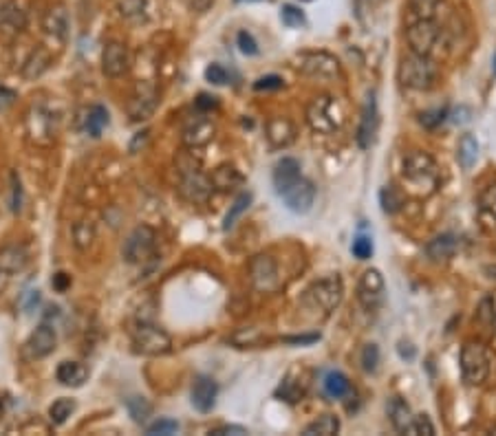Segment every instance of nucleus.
<instances>
[{
	"mask_svg": "<svg viewBox=\"0 0 496 436\" xmlns=\"http://www.w3.org/2000/svg\"><path fill=\"white\" fill-rule=\"evenodd\" d=\"M397 80L401 82V86L410 90H428L437 80V66L430 56H419L410 51L399 60Z\"/></svg>",
	"mask_w": 496,
	"mask_h": 436,
	"instance_id": "f257e3e1",
	"label": "nucleus"
},
{
	"mask_svg": "<svg viewBox=\"0 0 496 436\" xmlns=\"http://www.w3.org/2000/svg\"><path fill=\"white\" fill-rule=\"evenodd\" d=\"M461 377L467 385H481L487 381L492 370V359L483 344L479 342H465L459 355Z\"/></svg>",
	"mask_w": 496,
	"mask_h": 436,
	"instance_id": "f03ea898",
	"label": "nucleus"
},
{
	"mask_svg": "<svg viewBox=\"0 0 496 436\" xmlns=\"http://www.w3.org/2000/svg\"><path fill=\"white\" fill-rule=\"evenodd\" d=\"M306 121L314 133L318 135H334L342 126V113L334 97L329 95H318L306 106Z\"/></svg>",
	"mask_w": 496,
	"mask_h": 436,
	"instance_id": "7ed1b4c3",
	"label": "nucleus"
},
{
	"mask_svg": "<svg viewBox=\"0 0 496 436\" xmlns=\"http://www.w3.org/2000/svg\"><path fill=\"white\" fill-rule=\"evenodd\" d=\"M401 175L419 194H423V187H430V192L437 187V163L423 150H410L404 157V172Z\"/></svg>",
	"mask_w": 496,
	"mask_h": 436,
	"instance_id": "20e7f679",
	"label": "nucleus"
},
{
	"mask_svg": "<svg viewBox=\"0 0 496 436\" xmlns=\"http://www.w3.org/2000/svg\"><path fill=\"white\" fill-rule=\"evenodd\" d=\"M133 339V348L139 355H146V357H159V355H168L172 351V337L165 333L163 328L148 324V322H141L133 328L130 333Z\"/></svg>",
	"mask_w": 496,
	"mask_h": 436,
	"instance_id": "39448f33",
	"label": "nucleus"
},
{
	"mask_svg": "<svg viewBox=\"0 0 496 436\" xmlns=\"http://www.w3.org/2000/svg\"><path fill=\"white\" fill-rule=\"evenodd\" d=\"M155 247H157V232L148 225H139L128 234L122 256L128 264H141L155 254Z\"/></svg>",
	"mask_w": 496,
	"mask_h": 436,
	"instance_id": "423d86ee",
	"label": "nucleus"
},
{
	"mask_svg": "<svg viewBox=\"0 0 496 436\" xmlns=\"http://www.w3.org/2000/svg\"><path fill=\"white\" fill-rule=\"evenodd\" d=\"M306 298H309L318 308L322 311H334L340 306L344 298V282L340 274H329L311 284V289L306 291Z\"/></svg>",
	"mask_w": 496,
	"mask_h": 436,
	"instance_id": "0eeeda50",
	"label": "nucleus"
},
{
	"mask_svg": "<svg viewBox=\"0 0 496 436\" xmlns=\"http://www.w3.org/2000/svg\"><path fill=\"white\" fill-rule=\"evenodd\" d=\"M441 38V27L435 20H415L406 29V40L413 53L430 56Z\"/></svg>",
	"mask_w": 496,
	"mask_h": 436,
	"instance_id": "6e6552de",
	"label": "nucleus"
},
{
	"mask_svg": "<svg viewBox=\"0 0 496 436\" xmlns=\"http://www.w3.org/2000/svg\"><path fill=\"white\" fill-rule=\"evenodd\" d=\"M386 298V282L377 269H366L358 282V300L366 311H377Z\"/></svg>",
	"mask_w": 496,
	"mask_h": 436,
	"instance_id": "1a4fd4ad",
	"label": "nucleus"
},
{
	"mask_svg": "<svg viewBox=\"0 0 496 436\" xmlns=\"http://www.w3.org/2000/svg\"><path fill=\"white\" fill-rule=\"evenodd\" d=\"M298 68L304 76L316 78V80H336L340 78V62L336 56L326 51H316V53H304L300 58Z\"/></svg>",
	"mask_w": 496,
	"mask_h": 436,
	"instance_id": "9d476101",
	"label": "nucleus"
},
{
	"mask_svg": "<svg viewBox=\"0 0 496 436\" xmlns=\"http://www.w3.org/2000/svg\"><path fill=\"white\" fill-rule=\"evenodd\" d=\"M58 346V335H56V328L51 324H40L31 335L29 339L25 342V346H22V355H25V359L29 361H36V359H44L49 357Z\"/></svg>",
	"mask_w": 496,
	"mask_h": 436,
	"instance_id": "9b49d317",
	"label": "nucleus"
},
{
	"mask_svg": "<svg viewBox=\"0 0 496 436\" xmlns=\"http://www.w3.org/2000/svg\"><path fill=\"white\" fill-rule=\"evenodd\" d=\"M280 199L285 201V207L294 214H306L311 212L316 203V185L306 179H298L294 185H289L285 192L280 194Z\"/></svg>",
	"mask_w": 496,
	"mask_h": 436,
	"instance_id": "f8f14e48",
	"label": "nucleus"
},
{
	"mask_svg": "<svg viewBox=\"0 0 496 436\" xmlns=\"http://www.w3.org/2000/svg\"><path fill=\"white\" fill-rule=\"evenodd\" d=\"M159 104V93L157 86L153 82H141L137 84L133 97H130V104H128V117L130 121H144L148 119L155 108Z\"/></svg>",
	"mask_w": 496,
	"mask_h": 436,
	"instance_id": "ddd939ff",
	"label": "nucleus"
},
{
	"mask_svg": "<svg viewBox=\"0 0 496 436\" xmlns=\"http://www.w3.org/2000/svg\"><path fill=\"white\" fill-rule=\"evenodd\" d=\"M249 276H252V284L258 291H265V294L274 291L278 286V282H280V278H278V264L267 254H258V256L252 258V262H249Z\"/></svg>",
	"mask_w": 496,
	"mask_h": 436,
	"instance_id": "4468645a",
	"label": "nucleus"
},
{
	"mask_svg": "<svg viewBox=\"0 0 496 436\" xmlns=\"http://www.w3.org/2000/svg\"><path fill=\"white\" fill-rule=\"evenodd\" d=\"M130 68V53L126 44L110 40L102 48V71L106 78H122Z\"/></svg>",
	"mask_w": 496,
	"mask_h": 436,
	"instance_id": "2eb2a0df",
	"label": "nucleus"
},
{
	"mask_svg": "<svg viewBox=\"0 0 496 436\" xmlns=\"http://www.w3.org/2000/svg\"><path fill=\"white\" fill-rule=\"evenodd\" d=\"M212 181L207 175L199 170H190V172H183L181 175V183H179V192L185 201L190 203H205L212 197Z\"/></svg>",
	"mask_w": 496,
	"mask_h": 436,
	"instance_id": "dca6fc26",
	"label": "nucleus"
},
{
	"mask_svg": "<svg viewBox=\"0 0 496 436\" xmlns=\"http://www.w3.org/2000/svg\"><path fill=\"white\" fill-rule=\"evenodd\" d=\"M377 130H380V110H377V100L375 93L366 97V104L362 108V119H360V128H358V143L360 148H371L377 139Z\"/></svg>",
	"mask_w": 496,
	"mask_h": 436,
	"instance_id": "f3484780",
	"label": "nucleus"
},
{
	"mask_svg": "<svg viewBox=\"0 0 496 436\" xmlns=\"http://www.w3.org/2000/svg\"><path fill=\"white\" fill-rule=\"evenodd\" d=\"M217 397H219V385L217 381L207 377V375H199L192 383V390H190V401L195 405V410L199 412H210L212 408H215L217 403Z\"/></svg>",
	"mask_w": 496,
	"mask_h": 436,
	"instance_id": "a211bd4d",
	"label": "nucleus"
},
{
	"mask_svg": "<svg viewBox=\"0 0 496 436\" xmlns=\"http://www.w3.org/2000/svg\"><path fill=\"white\" fill-rule=\"evenodd\" d=\"M212 139H215V124H212V121L207 117H203V115L190 119V121H187V126L183 128V143L190 150L201 148V145L210 143Z\"/></svg>",
	"mask_w": 496,
	"mask_h": 436,
	"instance_id": "6ab92c4d",
	"label": "nucleus"
},
{
	"mask_svg": "<svg viewBox=\"0 0 496 436\" xmlns=\"http://www.w3.org/2000/svg\"><path fill=\"white\" fill-rule=\"evenodd\" d=\"M477 218L483 232H496V183L485 185L479 194Z\"/></svg>",
	"mask_w": 496,
	"mask_h": 436,
	"instance_id": "aec40b11",
	"label": "nucleus"
},
{
	"mask_svg": "<svg viewBox=\"0 0 496 436\" xmlns=\"http://www.w3.org/2000/svg\"><path fill=\"white\" fill-rule=\"evenodd\" d=\"M459 251V238L455 234H441V236H435L428 245H426V256L430 262H448L453 260L455 254Z\"/></svg>",
	"mask_w": 496,
	"mask_h": 436,
	"instance_id": "412c9836",
	"label": "nucleus"
},
{
	"mask_svg": "<svg viewBox=\"0 0 496 436\" xmlns=\"http://www.w3.org/2000/svg\"><path fill=\"white\" fill-rule=\"evenodd\" d=\"M298 179H300V163H298V159H294V157H282V159L276 163L274 177H272L274 190H276L278 197H280V194L285 192L289 185H294Z\"/></svg>",
	"mask_w": 496,
	"mask_h": 436,
	"instance_id": "4be33fe9",
	"label": "nucleus"
},
{
	"mask_svg": "<svg viewBox=\"0 0 496 436\" xmlns=\"http://www.w3.org/2000/svg\"><path fill=\"white\" fill-rule=\"evenodd\" d=\"M267 139L274 148H287L296 141V128L289 119L285 117H274L267 124Z\"/></svg>",
	"mask_w": 496,
	"mask_h": 436,
	"instance_id": "5701e85b",
	"label": "nucleus"
},
{
	"mask_svg": "<svg viewBox=\"0 0 496 436\" xmlns=\"http://www.w3.org/2000/svg\"><path fill=\"white\" fill-rule=\"evenodd\" d=\"M0 29H5L7 33H22L27 29V14L14 0L0 5Z\"/></svg>",
	"mask_w": 496,
	"mask_h": 436,
	"instance_id": "b1692460",
	"label": "nucleus"
},
{
	"mask_svg": "<svg viewBox=\"0 0 496 436\" xmlns=\"http://www.w3.org/2000/svg\"><path fill=\"white\" fill-rule=\"evenodd\" d=\"M388 419L393 423V427L399 432V434H413V423H415V417L410 412V405L399 399V397H393L388 401Z\"/></svg>",
	"mask_w": 496,
	"mask_h": 436,
	"instance_id": "393cba45",
	"label": "nucleus"
},
{
	"mask_svg": "<svg viewBox=\"0 0 496 436\" xmlns=\"http://www.w3.org/2000/svg\"><path fill=\"white\" fill-rule=\"evenodd\" d=\"M29 262V254L25 247L20 245H11L0 249V274H7V276H16L27 266Z\"/></svg>",
	"mask_w": 496,
	"mask_h": 436,
	"instance_id": "a878e982",
	"label": "nucleus"
},
{
	"mask_svg": "<svg viewBox=\"0 0 496 436\" xmlns=\"http://www.w3.org/2000/svg\"><path fill=\"white\" fill-rule=\"evenodd\" d=\"M42 29L49 33V36H53V38H58V40L64 42L66 36H68V14H66V9L62 5L51 7L49 11L42 16Z\"/></svg>",
	"mask_w": 496,
	"mask_h": 436,
	"instance_id": "bb28decb",
	"label": "nucleus"
},
{
	"mask_svg": "<svg viewBox=\"0 0 496 436\" xmlns=\"http://www.w3.org/2000/svg\"><path fill=\"white\" fill-rule=\"evenodd\" d=\"M56 379L66 388H80L88 379V368L80 361H62L56 368Z\"/></svg>",
	"mask_w": 496,
	"mask_h": 436,
	"instance_id": "cd10ccee",
	"label": "nucleus"
},
{
	"mask_svg": "<svg viewBox=\"0 0 496 436\" xmlns=\"http://www.w3.org/2000/svg\"><path fill=\"white\" fill-rule=\"evenodd\" d=\"M210 181H212V187L219 192H232L243 183V175L232 163H223L217 170H212Z\"/></svg>",
	"mask_w": 496,
	"mask_h": 436,
	"instance_id": "c85d7f7f",
	"label": "nucleus"
},
{
	"mask_svg": "<svg viewBox=\"0 0 496 436\" xmlns=\"http://www.w3.org/2000/svg\"><path fill=\"white\" fill-rule=\"evenodd\" d=\"M322 390L331 399H342V397H348L353 393V388H351V381H348V377L344 373L331 370L322 379Z\"/></svg>",
	"mask_w": 496,
	"mask_h": 436,
	"instance_id": "c756f323",
	"label": "nucleus"
},
{
	"mask_svg": "<svg viewBox=\"0 0 496 436\" xmlns=\"http://www.w3.org/2000/svg\"><path fill=\"white\" fill-rule=\"evenodd\" d=\"M457 161L463 170H470L479 161V141L475 135H463L457 148Z\"/></svg>",
	"mask_w": 496,
	"mask_h": 436,
	"instance_id": "7c9ffc66",
	"label": "nucleus"
},
{
	"mask_svg": "<svg viewBox=\"0 0 496 436\" xmlns=\"http://www.w3.org/2000/svg\"><path fill=\"white\" fill-rule=\"evenodd\" d=\"M108 110L102 106V104H95L93 106L91 110H88V115H86V121H84V130L93 137V139H98V137H102V133H104V128L108 126Z\"/></svg>",
	"mask_w": 496,
	"mask_h": 436,
	"instance_id": "2f4dec72",
	"label": "nucleus"
},
{
	"mask_svg": "<svg viewBox=\"0 0 496 436\" xmlns=\"http://www.w3.org/2000/svg\"><path fill=\"white\" fill-rule=\"evenodd\" d=\"M49 64H51L49 53H46L44 48H36V51L29 56V60L25 62V66H22V76H25L27 80H36L46 68H49Z\"/></svg>",
	"mask_w": 496,
	"mask_h": 436,
	"instance_id": "473e14b6",
	"label": "nucleus"
},
{
	"mask_svg": "<svg viewBox=\"0 0 496 436\" xmlns=\"http://www.w3.org/2000/svg\"><path fill=\"white\" fill-rule=\"evenodd\" d=\"M128 415L137 425H148L150 417H153V403L146 397H130L126 401Z\"/></svg>",
	"mask_w": 496,
	"mask_h": 436,
	"instance_id": "72a5a7b5",
	"label": "nucleus"
},
{
	"mask_svg": "<svg viewBox=\"0 0 496 436\" xmlns=\"http://www.w3.org/2000/svg\"><path fill=\"white\" fill-rule=\"evenodd\" d=\"M78 408L76 399H68V397H60L49 405V419L53 425H64L68 421V417L73 415Z\"/></svg>",
	"mask_w": 496,
	"mask_h": 436,
	"instance_id": "f704fd0d",
	"label": "nucleus"
},
{
	"mask_svg": "<svg viewBox=\"0 0 496 436\" xmlns=\"http://www.w3.org/2000/svg\"><path fill=\"white\" fill-rule=\"evenodd\" d=\"M338 432H340V419L334 417V415H324L318 421H314V423H309L304 427L306 436H316V434L318 436H334Z\"/></svg>",
	"mask_w": 496,
	"mask_h": 436,
	"instance_id": "c9c22d12",
	"label": "nucleus"
},
{
	"mask_svg": "<svg viewBox=\"0 0 496 436\" xmlns=\"http://www.w3.org/2000/svg\"><path fill=\"white\" fill-rule=\"evenodd\" d=\"M252 199H254L252 192H241L239 197L234 199V203H232V207H229V212L225 216V221H223V229H232L236 225V221H239V218L249 209Z\"/></svg>",
	"mask_w": 496,
	"mask_h": 436,
	"instance_id": "e433bc0d",
	"label": "nucleus"
},
{
	"mask_svg": "<svg viewBox=\"0 0 496 436\" xmlns=\"http://www.w3.org/2000/svg\"><path fill=\"white\" fill-rule=\"evenodd\" d=\"M117 11L126 20H144L148 14V0H117Z\"/></svg>",
	"mask_w": 496,
	"mask_h": 436,
	"instance_id": "4c0bfd02",
	"label": "nucleus"
},
{
	"mask_svg": "<svg viewBox=\"0 0 496 436\" xmlns=\"http://www.w3.org/2000/svg\"><path fill=\"white\" fill-rule=\"evenodd\" d=\"M443 0H408V9L415 20H435Z\"/></svg>",
	"mask_w": 496,
	"mask_h": 436,
	"instance_id": "58836bf2",
	"label": "nucleus"
},
{
	"mask_svg": "<svg viewBox=\"0 0 496 436\" xmlns=\"http://www.w3.org/2000/svg\"><path fill=\"white\" fill-rule=\"evenodd\" d=\"M380 203L384 214H397L401 205H404V197H401V192L395 185H384L380 192Z\"/></svg>",
	"mask_w": 496,
	"mask_h": 436,
	"instance_id": "ea45409f",
	"label": "nucleus"
},
{
	"mask_svg": "<svg viewBox=\"0 0 496 436\" xmlns=\"http://www.w3.org/2000/svg\"><path fill=\"white\" fill-rule=\"evenodd\" d=\"M280 20H282V24H285V27H289V29H300V27H304V24H306L304 11H302L300 7H296V5H282V9H280Z\"/></svg>",
	"mask_w": 496,
	"mask_h": 436,
	"instance_id": "a19ab883",
	"label": "nucleus"
},
{
	"mask_svg": "<svg viewBox=\"0 0 496 436\" xmlns=\"http://www.w3.org/2000/svg\"><path fill=\"white\" fill-rule=\"evenodd\" d=\"M93 238H95V229H93L91 223L78 221L73 225V240H76V247L78 249H86L91 242H93Z\"/></svg>",
	"mask_w": 496,
	"mask_h": 436,
	"instance_id": "79ce46f5",
	"label": "nucleus"
},
{
	"mask_svg": "<svg viewBox=\"0 0 496 436\" xmlns=\"http://www.w3.org/2000/svg\"><path fill=\"white\" fill-rule=\"evenodd\" d=\"M360 363H362L364 373H375L377 370V366H380V348H377V344H366L362 348Z\"/></svg>",
	"mask_w": 496,
	"mask_h": 436,
	"instance_id": "37998d69",
	"label": "nucleus"
},
{
	"mask_svg": "<svg viewBox=\"0 0 496 436\" xmlns=\"http://www.w3.org/2000/svg\"><path fill=\"white\" fill-rule=\"evenodd\" d=\"M175 432H179V423L175 419H168V417H163V419H159V421H155V423H150L146 427L148 436H170Z\"/></svg>",
	"mask_w": 496,
	"mask_h": 436,
	"instance_id": "c03bdc74",
	"label": "nucleus"
},
{
	"mask_svg": "<svg viewBox=\"0 0 496 436\" xmlns=\"http://www.w3.org/2000/svg\"><path fill=\"white\" fill-rule=\"evenodd\" d=\"M445 117H448V108H435V110H426V113H421L419 115V124L423 126V128H437V126H441L443 121H445Z\"/></svg>",
	"mask_w": 496,
	"mask_h": 436,
	"instance_id": "a18cd8bd",
	"label": "nucleus"
},
{
	"mask_svg": "<svg viewBox=\"0 0 496 436\" xmlns=\"http://www.w3.org/2000/svg\"><path fill=\"white\" fill-rule=\"evenodd\" d=\"M205 80L210 84H215V86H225L229 82V73L225 71V66L221 64H210L205 68Z\"/></svg>",
	"mask_w": 496,
	"mask_h": 436,
	"instance_id": "49530a36",
	"label": "nucleus"
},
{
	"mask_svg": "<svg viewBox=\"0 0 496 436\" xmlns=\"http://www.w3.org/2000/svg\"><path fill=\"white\" fill-rule=\"evenodd\" d=\"M353 256H356L358 260H366L373 256V240L368 236H358L356 240H353V247H351Z\"/></svg>",
	"mask_w": 496,
	"mask_h": 436,
	"instance_id": "de8ad7c7",
	"label": "nucleus"
},
{
	"mask_svg": "<svg viewBox=\"0 0 496 436\" xmlns=\"http://www.w3.org/2000/svg\"><path fill=\"white\" fill-rule=\"evenodd\" d=\"M236 44H239L241 53L245 56H258V42L254 40V36L249 31H241L236 36Z\"/></svg>",
	"mask_w": 496,
	"mask_h": 436,
	"instance_id": "09e8293b",
	"label": "nucleus"
},
{
	"mask_svg": "<svg viewBox=\"0 0 496 436\" xmlns=\"http://www.w3.org/2000/svg\"><path fill=\"white\" fill-rule=\"evenodd\" d=\"M479 320H481L483 324H487V326H494V324H496V304H494V300L485 298V300L481 302V306H479Z\"/></svg>",
	"mask_w": 496,
	"mask_h": 436,
	"instance_id": "8fccbe9b",
	"label": "nucleus"
},
{
	"mask_svg": "<svg viewBox=\"0 0 496 436\" xmlns=\"http://www.w3.org/2000/svg\"><path fill=\"white\" fill-rule=\"evenodd\" d=\"M413 434L435 436V425H433V421H430L426 415H419V417H415V423H413Z\"/></svg>",
	"mask_w": 496,
	"mask_h": 436,
	"instance_id": "3c124183",
	"label": "nucleus"
},
{
	"mask_svg": "<svg viewBox=\"0 0 496 436\" xmlns=\"http://www.w3.org/2000/svg\"><path fill=\"white\" fill-rule=\"evenodd\" d=\"M254 88L256 90H278V88H282V78H278V76H265V78L254 82Z\"/></svg>",
	"mask_w": 496,
	"mask_h": 436,
	"instance_id": "603ef678",
	"label": "nucleus"
},
{
	"mask_svg": "<svg viewBox=\"0 0 496 436\" xmlns=\"http://www.w3.org/2000/svg\"><path fill=\"white\" fill-rule=\"evenodd\" d=\"M20 207H22V185H20L18 175L14 172L11 175V209L20 212Z\"/></svg>",
	"mask_w": 496,
	"mask_h": 436,
	"instance_id": "864d4df0",
	"label": "nucleus"
},
{
	"mask_svg": "<svg viewBox=\"0 0 496 436\" xmlns=\"http://www.w3.org/2000/svg\"><path fill=\"white\" fill-rule=\"evenodd\" d=\"M210 434H212V436H229V434L241 436V434H249V432H247V427H243V425H221V427H217V430H212Z\"/></svg>",
	"mask_w": 496,
	"mask_h": 436,
	"instance_id": "5fc2aeb1",
	"label": "nucleus"
},
{
	"mask_svg": "<svg viewBox=\"0 0 496 436\" xmlns=\"http://www.w3.org/2000/svg\"><path fill=\"white\" fill-rule=\"evenodd\" d=\"M219 102H217V97H210V95H199V100H197V108L199 110H212V108H217Z\"/></svg>",
	"mask_w": 496,
	"mask_h": 436,
	"instance_id": "6e6d98bb",
	"label": "nucleus"
},
{
	"mask_svg": "<svg viewBox=\"0 0 496 436\" xmlns=\"http://www.w3.org/2000/svg\"><path fill=\"white\" fill-rule=\"evenodd\" d=\"M51 284H53V289H56V291H60V294H64V291L71 286V278H68L66 274H62V271H60V274H56V276H53Z\"/></svg>",
	"mask_w": 496,
	"mask_h": 436,
	"instance_id": "4d7b16f0",
	"label": "nucleus"
},
{
	"mask_svg": "<svg viewBox=\"0 0 496 436\" xmlns=\"http://www.w3.org/2000/svg\"><path fill=\"white\" fill-rule=\"evenodd\" d=\"M190 3V9L197 11V14H205L212 5L217 3V0H187Z\"/></svg>",
	"mask_w": 496,
	"mask_h": 436,
	"instance_id": "13d9d810",
	"label": "nucleus"
},
{
	"mask_svg": "<svg viewBox=\"0 0 496 436\" xmlns=\"http://www.w3.org/2000/svg\"><path fill=\"white\" fill-rule=\"evenodd\" d=\"M320 335H300V337H285V342L289 344H314L318 342Z\"/></svg>",
	"mask_w": 496,
	"mask_h": 436,
	"instance_id": "bf43d9fd",
	"label": "nucleus"
},
{
	"mask_svg": "<svg viewBox=\"0 0 496 436\" xmlns=\"http://www.w3.org/2000/svg\"><path fill=\"white\" fill-rule=\"evenodd\" d=\"M397 351H399L401 359H415V355H417V351L413 348V344H406V342H399Z\"/></svg>",
	"mask_w": 496,
	"mask_h": 436,
	"instance_id": "052dcab7",
	"label": "nucleus"
},
{
	"mask_svg": "<svg viewBox=\"0 0 496 436\" xmlns=\"http://www.w3.org/2000/svg\"><path fill=\"white\" fill-rule=\"evenodd\" d=\"M146 137H148V133H139V135L135 137V141L130 143V152H137V145H139V143H141V145H144Z\"/></svg>",
	"mask_w": 496,
	"mask_h": 436,
	"instance_id": "680f3d73",
	"label": "nucleus"
},
{
	"mask_svg": "<svg viewBox=\"0 0 496 436\" xmlns=\"http://www.w3.org/2000/svg\"><path fill=\"white\" fill-rule=\"evenodd\" d=\"M485 274H490V278H496V264L494 266H485Z\"/></svg>",
	"mask_w": 496,
	"mask_h": 436,
	"instance_id": "e2e57ef3",
	"label": "nucleus"
},
{
	"mask_svg": "<svg viewBox=\"0 0 496 436\" xmlns=\"http://www.w3.org/2000/svg\"><path fill=\"white\" fill-rule=\"evenodd\" d=\"M300 3H314V0H300Z\"/></svg>",
	"mask_w": 496,
	"mask_h": 436,
	"instance_id": "0e129e2a",
	"label": "nucleus"
},
{
	"mask_svg": "<svg viewBox=\"0 0 496 436\" xmlns=\"http://www.w3.org/2000/svg\"><path fill=\"white\" fill-rule=\"evenodd\" d=\"M494 71H496V56H494Z\"/></svg>",
	"mask_w": 496,
	"mask_h": 436,
	"instance_id": "69168bd1",
	"label": "nucleus"
}]
</instances>
